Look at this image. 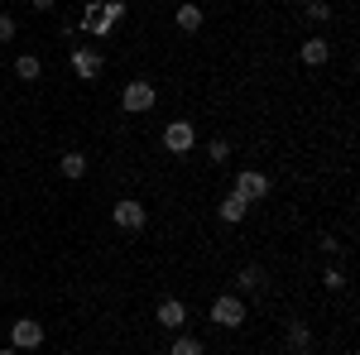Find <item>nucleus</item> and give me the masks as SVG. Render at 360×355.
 Wrapping results in <instances>:
<instances>
[{
	"instance_id": "obj_1",
	"label": "nucleus",
	"mask_w": 360,
	"mask_h": 355,
	"mask_svg": "<svg viewBox=\"0 0 360 355\" xmlns=\"http://www.w3.org/2000/svg\"><path fill=\"white\" fill-rule=\"evenodd\" d=\"M159 106V91H154V82H125V91H120V110H130V115H144V110Z\"/></svg>"
},
{
	"instance_id": "obj_2",
	"label": "nucleus",
	"mask_w": 360,
	"mask_h": 355,
	"mask_svg": "<svg viewBox=\"0 0 360 355\" xmlns=\"http://www.w3.org/2000/svg\"><path fill=\"white\" fill-rule=\"evenodd\" d=\"M245 298H240V293H221V298L212 302V322H217V327H240V322H245Z\"/></svg>"
},
{
	"instance_id": "obj_3",
	"label": "nucleus",
	"mask_w": 360,
	"mask_h": 355,
	"mask_svg": "<svg viewBox=\"0 0 360 355\" xmlns=\"http://www.w3.org/2000/svg\"><path fill=\"white\" fill-rule=\"evenodd\" d=\"M193 144H197V130L188 125V120L164 125V149H168V154H193Z\"/></svg>"
},
{
	"instance_id": "obj_4",
	"label": "nucleus",
	"mask_w": 360,
	"mask_h": 355,
	"mask_svg": "<svg viewBox=\"0 0 360 355\" xmlns=\"http://www.w3.org/2000/svg\"><path fill=\"white\" fill-rule=\"evenodd\" d=\"M111 221L120 226V231H144V221H149V212H144V202H135V197H125V202H115Z\"/></svg>"
},
{
	"instance_id": "obj_5",
	"label": "nucleus",
	"mask_w": 360,
	"mask_h": 355,
	"mask_svg": "<svg viewBox=\"0 0 360 355\" xmlns=\"http://www.w3.org/2000/svg\"><path fill=\"white\" fill-rule=\"evenodd\" d=\"M10 341H15V351H39V346H44V327H39L34 317H20V322L10 327Z\"/></svg>"
},
{
	"instance_id": "obj_6",
	"label": "nucleus",
	"mask_w": 360,
	"mask_h": 355,
	"mask_svg": "<svg viewBox=\"0 0 360 355\" xmlns=\"http://www.w3.org/2000/svg\"><path fill=\"white\" fill-rule=\"evenodd\" d=\"M269 188H274V183H269V173H255V168L236 178V197H245V202H259V197H269Z\"/></svg>"
},
{
	"instance_id": "obj_7",
	"label": "nucleus",
	"mask_w": 360,
	"mask_h": 355,
	"mask_svg": "<svg viewBox=\"0 0 360 355\" xmlns=\"http://www.w3.org/2000/svg\"><path fill=\"white\" fill-rule=\"evenodd\" d=\"M82 29L86 34H96V39H106V34H111V15H106V5H101V0H91V5H86V15H82Z\"/></svg>"
},
{
	"instance_id": "obj_8",
	"label": "nucleus",
	"mask_w": 360,
	"mask_h": 355,
	"mask_svg": "<svg viewBox=\"0 0 360 355\" xmlns=\"http://www.w3.org/2000/svg\"><path fill=\"white\" fill-rule=\"evenodd\" d=\"M159 327H168V331H183V327H188V302L164 298V302H159Z\"/></svg>"
},
{
	"instance_id": "obj_9",
	"label": "nucleus",
	"mask_w": 360,
	"mask_h": 355,
	"mask_svg": "<svg viewBox=\"0 0 360 355\" xmlns=\"http://www.w3.org/2000/svg\"><path fill=\"white\" fill-rule=\"evenodd\" d=\"M72 72H77L82 82L101 77V53H96V49H72Z\"/></svg>"
},
{
	"instance_id": "obj_10",
	"label": "nucleus",
	"mask_w": 360,
	"mask_h": 355,
	"mask_svg": "<svg viewBox=\"0 0 360 355\" xmlns=\"http://www.w3.org/2000/svg\"><path fill=\"white\" fill-rule=\"evenodd\" d=\"M245 217H250V202H245V197H236V192H226V197H221V221H226V226H240Z\"/></svg>"
},
{
	"instance_id": "obj_11",
	"label": "nucleus",
	"mask_w": 360,
	"mask_h": 355,
	"mask_svg": "<svg viewBox=\"0 0 360 355\" xmlns=\"http://www.w3.org/2000/svg\"><path fill=\"white\" fill-rule=\"evenodd\" d=\"M307 63V67H322V63H327V58H332V44H327V39H307L303 44V53H298Z\"/></svg>"
},
{
	"instance_id": "obj_12",
	"label": "nucleus",
	"mask_w": 360,
	"mask_h": 355,
	"mask_svg": "<svg viewBox=\"0 0 360 355\" xmlns=\"http://www.w3.org/2000/svg\"><path fill=\"white\" fill-rule=\"evenodd\" d=\"M58 173H63V178H72V183H77V178H86V154L68 149V154L58 159Z\"/></svg>"
},
{
	"instance_id": "obj_13",
	"label": "nucleus",
	"mask_w": 360,
	"mask_h": 355,
	"mask_svg": "<svg viewBox=\"0 0 360 355\" xmlns=\"http://www.w3.org/2000/svg\"><path fill=\"white\" fill-rule=\"evenodd\" d=\"M283 341H288V351H293V355H303L307 346H312V331H307V322H293V327H288V336H283Z\"/></svg>"
},
{
	"instance_id": "obj_14",
	"label": "nucleus",
	"mask_w": 360,
	"mask_h": 355,
	"mask_svg": "<svg viewBox=\"0 0 360 355\" xmlns=\"http://www.w3.org/2000/svg\"><path fill=\"white\" fill-rule=\"evenodd\" d=\"M168 355H207V351H202V341H197V336H188V331H173V346H168Z\"/></svg>"
},
{
	"instance_id": "obj_15",
	"label": "nucleus",
	"mask_w": 360,
	"mask_h": 355,
	"mask_svg": "<svg viewBox=\"0 0 360 355\" xmlns=\"http://www.w3.org/2000/svg\"><path fill=\"white\" fill-rule=\"evenodd\" d=\"M39 72H44V63H39L34 53H20V58H15V77H20V82H34Z\"/></svg>"
},
{
	"instance_id": "obj_16",
	"label": "nucleus",
	"mask_w": 360,
	"mask_h": 355,
	"mask_svg": "<svg viewBox=\"0 0 360 355\" xmlns=\"http://www.w3.org/2000/svg\"><path fill=\"white\" fill-rule=\"evenodd\" d=\"M178 29H183V34H197V29H202V10H197V5H178Z\"/></svg>"
},
{
	"instance_id": "obj_17",
	"label": "nucleus",
	"mask_w": 360,
	"mask_h": 355,
	"mask_svg": "<svg viewBox=\"0 0 360 355\" xmlns=\"http://www.w3.org/2000/svg\"><path fill=\"white\" fill-rule=\"evenodd\" d=\"M207 159H212V164H226V159H231V144H226V139H207Z\"/></svg>"
},
{
	"instance_id": "obj_18",
	"label": "nucleus",
	"mask_w": 360,
	"mask_h": 355,
	"mask_svg": "<svg viewBox=\"0 0 360 355\" xmlns=\"http://www.w3.org/2000/svg\"><path fill=\"white\" fill-rule=\"evenodd\" d=\"M259 283H264V269L259 264H245L240 269V288H259Z\"/></svg>"
},
{
	"instance_id": "obj_19",
	"label": "nucleus",
	"mask_w": 360,
	"mask_h": 355,
	"mask_svg": "<svg viewBox=\"0 0 360 355\" xmlns=\"http://www.w3.org/2000/svg\"><path fill=\"white\" fill-rule=\"evenodd\" d=\"M307 20H332V5H327V0H312V5H307Z\"/></svg>"
},
{
	"instance_id": "obj_20",
	"label": "nucleus",
	"mask_w": 360,
	"mask_h": 355,
	"mask_svg": "<svg viewBox=\"0 0 360 355\" xmlns=\"http://www.w3.org/2000/svg\"><path fill=\"white\" fill-rule=\"evenodd\" d=\"M322 283H327V288H346V273H341V269H327V273H322Z\"/></svg>"
},
{
	"instance_id": "obj_21",
	"label": "nucleus",
	"mask_w": 360,
	"mask_h": 355,
	"mask_svg": "<svg viewBox=\"0 0 360 355\" xmlns=\"http://www.w3.org/2000/svg\"><path fill=\"white\" fill-rule=\"evenodd\" d=\"M10 39H15V20H10V15H0V44H10Z\"/></svg>"
},
{
	"instance_id": "obj_22",
	"label": "nucleus",
	"mask_w": 360,
	"mask_h": 355,
	"mask_svg": "<svg viewBox=\"0 0 360 355\" xmlns=\"http://www.w3.org/2000/svg\"><path fill=\"white\" fill-rule=\"evenodd\" d=\"M106 15H111V25H115V20L125 15V0H106Z\"/></svg>"
},
{
	"instance_id": "obj_23",
	"label": "nucleus",
	"mask_w": 360,
	"mask_h": 355,
	"mask_svg": "<svg viewBox=\"0 0 360 355\" xmlns=\"http://www.w3.org/2000/svg\"><path fill=\"white\" fill-rule=\"evenodd\" d=\"M58 0H34V10H53Z\"/></svg>"
},
{
	"instance_id": "obj_24",
	"label": "nucleus",
	"mask_w": 360,
	"mask_h": 355,
	"mask_svg": "<svg viewBox=\"0 0 360 355\" xmlns=\"http://www.w3.org/2000/svg\"><path fill=\"white\" fill-rule=\"evenodd\" d=\"M0 355H20V351H15V346H5V351H0Z\"/></svg>"
}]
</instances>
